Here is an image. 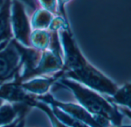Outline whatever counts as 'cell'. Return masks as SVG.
<instances>
[{"mask_svg": "<svg viewBox=\"0 0 131 127\" xmlns=\"http://www.w3.org/2000/svg\"><path fill=\"white\" fill-rule=\"evenodd\" d=\"M58 35L62 49L63 72L75 70L88 62L79 49L70 26L60 29Z\"/></svg>", "mask_w": 131, "mask_h": 127, "instance_id": "3957f363", "label": "cell"}, {"mask_svg": "<svg viewBox=\"0 0 131 127\" xmlns=\"http://www.w3.org/2000/svg\"><path fill=\"white\" fill-rule=\"evenodd\" d=\"M54 15L51 12L38 7L36 8L30 19L31 29H48Z\"/></svg>", "mask_w": 131, "mask_h": 127, "instance_id": "4fadbf2b", "label": "cell"}, {"mask_svg": "<svg viewBox=\"0 0 131 127\" xmlns=\"http://www.w3.org/2000/svg\"><path fill=\"white\" fill-rule=\"evenodd\" d=\"M22 123H23V120H22V121H21V122L20 123V124L18 125V127H21V126H22Z\"/></svg>", "mask_w": 131, "mask_h": 127, "instance_id": "cb8c5ba5", "label": "cell"}, {"mask_svg": "<svg viewBox=\"0 0 131 127\" xmlns=\"http://www.w3.org/2000/svg\"><path fill=\"white\" fill-rule=\"evenodd\" d=\"M29 108L25 103H4L0 106V126L12 123L19 116L25 117Z\"/></svg>", "mask_w": 131, "mask_h": 127, "instance_id": "8fae6325", "label": "cell"}, {"mask_svg": "<svg viewBox=\"0 0 131 127\" xmlns=\"http://www.w3.org/2000/svg\"><path fill=\"white\" fill-rule=\"evenodd\" d=\"M53 114L62 123L68 127H90L54 105H49Z\"/></svg>", "mask_w": 131, "mask_h": 127, "instance_id": "2e32d148", "label": "cell"}, {"mask_svg": "<svg viewBox=\"0 0 131 127\" xmlns=\"http://www.w3.org/2000/svg\"><path fill=\"white\" fill-rule=\"evenodd\" d=\"M51 39V32L48 29H33L30 36L31 46L44 51L48 49Z\"/></svg>", "mask_w": 131, "mask_h": 127, "instance_id": "9a60e30c", "label": "cell"}, {"mask_svg": "<svg viewBox=\"0 0 131 127\" xmlns=\"http://www.w3.org/2000/svg\"><path fill=\"white\" fill-rule=\"evenodd\" d=\"M21 59L15 39L0 44V84L19 78Z\"/></svg>", "mask_w": 131, "mask_h": 127, "instance_id": "5b68a950", "label": "cell"}, {"mask_svg": "<svg viewBox=\"0 0 131 127\" xmlns=\"http://www.w3.org/2000/svg\"><path fill=\"white\" fill-rule=\"evenodd\" d=\"M63 57L49 49L42 51L41 59L31 74V78L56 73L63 69Z\"/></svg>", "mask_w": 131, "mask_h": 127, "instance_id": "9c48e42d", "label": "cell"}, {"mask_svg": "<svg viewBox=\"0 0 131 127\" xmlns=\"http://www.w3.org/2000/svg\"><path fill=\"white\" fill-rule=\"evenodd\" d=\"M4 103H5V101H4V100H2V99H0V106H1Z\"/></svg>", "mask_w": 131, "mask_h": 127, "instance_id": "603a6c76", "label": "cell"}, {"mask_svg": "<svg viewBox=\"0 0 131 127\" xmlns=\"http://www.w3.org/2000/svg\"><path fill=\"white\" fill-rule=\"evenodd\" d=\"M71 0H57V15L68 19L66 14V5Z\"/></svg>", "mask_w": 131, "mask_h": 127, "instance_id": "d6986e66", "label": "cell"}, {"mask_svg": "<svg viewBox=\"0 0 131 127\" xmlns=\"http://www.w3.org/2000/svg\"><path fill=\"white\" fill-rule=\"evenodd\" d=\"M10 22L13 39L25 46H31L30 36L32 32L31 21L26 12L25 5L19 0H12Z\"/></svg>", "mask_w": 131, "mask_h": 127, "instance_id": "277c9868", "label": "cell"}, {"mask_svg": "<svg viewBox=\"0 0 131 127\" xmlns=\"http://www.w3.org/2000/svg\"><path fill=\"white\" fill-rule=\"evenodd\" d=\"M114 127H131L130 125H125V126H123V125H120V126H117Z\"/></svg>", "mask_w": 131, "mask_h": 127, "instance_id": "7402d4cb", "label": "cell"}, {"mask_svg": "<svg viewBox=\"0 0 131 127\" xmlns=\"http://www.w3.org/2000/svg\"><path fill=\"white\" fill-rule=\"evenodd\" d=\"M58 80L60 84L72 92L78 104L91 114L108 119L114 126L121 125L124 116L116 105L110 103L101 93L71 79L61 77Z\"/></svg>", "mask_w": 131, "mask_h": 127, "instance_id": "6da1fadb", "label": "cell"}, {"mask_svg": "<svg viewBox=\"0 0 131 127\" xmlns=\"http://www.w3.org/2000/svg\"><path fill=\"white\" fill-rule=\"evenodd\" d=\"M2 3H1V2H0V7H1V5H2Z\"/></svg>", "mask_w": 131, "mask_h": 127, "instance_id": "484cf974", "label": "cell"}, {"mask_svg": "<svg viewBox=\"0 0 131 127\" xmlns=\"http://www.w3.org/2000/svg\"><path fill=\"white\" fill-rule=\"evenodd\" d=\"M130 83H127L121 87H118L112 96H107V99L117 106L130 108Z\"/></svg>", "mask_w": 131, "mask_h": 127, "instance_id": "5bb4252c", "label": "cell"}, {"mask_svg": "<svg viewBox=\"0 0 131 127\" xmlns=\"http://www.w3.org/2000/svg\"><path fill=\"white\" fill-rule=\"evenodd\" d=\"M62 77L74 80L95 92L109 96H112L118 88L113 80L90 62L75 70L63 72Z\"/></svg>", "mask_w": 131, "mask_h": 127, "instance_id": "7a4b0ae2", "label": "cell"}, {"mask_svg": "<svg viewBox=\"0 0 131 127\" xmlns=\"http://www.w3.org/2000/svg\"><path fill=\"white\" fill-rule=\"evenodd\" d=\"M21 59V70L19 79L21 82L31 78L33 71L37 67L42 54V51L32 46H25L15 40Z\"/></svg>", "mask_w": 131, "mask_h": 127, "instance_id": "ba28073f", "label": "cell"}, {"mask_svg": "<svg viewBox=\"0 0 131 127\" xmlns=\"http://www.w3.org/2000/svg\"><path fill=\"white\" fill-rule=\"evenodd\" d=\"M11 2L4 0L0 7V44L13 38L10 22Z\"/></svg>", "mask_w": 131, "mask_h": 127, "instance_id": "7c38bea8", "label": "cell"}, {"mask_svg": "<svg viewBox=\"0 0 131 127\" xmlns=\"http://www.w3.org/2000/svg\"><path fill=\"white\" fill-rule=\"evenodd\" d=\"M32 106L36 107V108L42 110L48 116V119L51 121L52 127H68L66 125H64V123H62L61 121H59L55 117V116L53 114V113H52V111L51 110V107H50V106L48 104H47V103H45L44 102L35 99L34 101V103H32Z\"/></svg>", "mask_w": 131, "mask_h": 127, "instance_id": "e0dca14e", "label": "cell"}, {"mask_svg": "<svg viewBox=\"0 0 131 127\" xmlns=\"http://www.w3.org/2000/svg\"><path fill=\"white\" fill-rule=\"evenodd\" d=\"M23 118H24V117L19 116V117H18L17 119H15V120L12 123L8 124V125H5V126H0V127H18V125L20 124V123L22 121Z\"/></svg>", "mask_w": 131, "mask_h": 127, "instance_id": "44dd1931", "label": "cell"}, {"mask_svg": "<svg viewBox=\"0 0 131 127\" xmlns=\"http://www.w3.org/2000/svg\"><path fill=\"white\" fill-rule=\"evenodd\" d=\"M38 6L57 15V0H37Z\"/></svg>", "mask_w": 131, "mask_h": 127, "instance_id": "ac0fdd59", "label": "cell"}, {"mask_svg": "<svg viewBox=\"0 0 131 127\" xmlns=\"http://www.w3.org/2000/svg\"><path fill=\"white\" fill-rule=\"evenodd\" d=\"M37 100L44 102L48 105H54L83 123L90 127H101L94 119V116L88 112L79 104H74L71 103H63L56 100L51 94L46 93L42 96L36 97Z\"/></svg>", "mask_w": 131, "mask_h": 127, "instance_id": "8992f818", "label": "cell"}, {"mask_svg": "<svg viewBox=\"0 0 131 127\" xmlns=\"http://www.w3.org/2000/svg\"><path fill=\"white\" fill-rule=\"evenodd\" d=\"M20 2H21L25 5L28 6L30 8H31L32 10H35L36 8H38V5L37 2V0H19Z\"/></svg>", "mask_w": 131, "mask_h": 127, "instance_id": "ffe728a7", "label": "cell"}, {"mask_svg": "<svg viewBox=\"0 0 131 127\" xmlns=\"http://www.w3.org/2000/svg\"><path fill=\"white\" fill-rule=\"evenodd\" d=\"M63 76V70H61L51 77L36 76L21 83L22 89L28 93L35 95L36 96H42L48 93L51 85L58 80Z\"/></svg>", "mask_w": 131, "mask_h": 127, "instance_id": "30bf717a", "label": "cell"}, {"mask_svg": "<svg viewBox=\"0 0 131 127\" xmlns=\"http://www.w3.org/2000/svg\"><path fill=\"white\" fill-rule=\"evenodd\" d=\"M18 77L0 84V99L8 103H25L32 107L36 96L26 93L21 86Z\"/></svg>", "mask_w": 131, "mask_h": 127, "instance_id": "52a82bcc", "label": "cell"}, {"mask_svg": "<svg viewBox=\"0 0 131 127\" xmlns=\"http://www.w3.org/2000/svg\"><path fill=\"white\" fill-rule=\"evenodd\" d=\"M3 2H4V0H0V2L1 3H3Z\"/></svg>", "mask_w": 131, "mask_h": 127, "instance_id": "d4e9b609", "label": "cell"}]
</instances>
